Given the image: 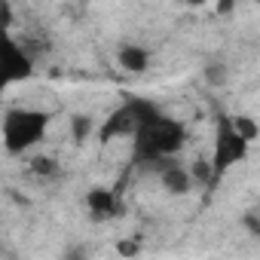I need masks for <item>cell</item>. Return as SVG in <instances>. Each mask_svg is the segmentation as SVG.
<instances>
[{
	"label": "cell",
	"mask_w": 260,
	"mask_h": 260,
	"mask_svg": "<svg viewBox=\"0 0 260 260\" xmlns=\"http://www.w3.org/2000/svg\"><path fill=\"white\" fill-rule=\"evenodd\" d=\"M86 205H89V211H92L95 220H110V217H119L122 214L119 193L116 190H107V187H95L86 196Z\"/></svg>",
	"instance_id": "cell-6"
},
{
	"label": "cell",
	"mask_w": 260,
	"mask_h": 260,
	"mask_svg": "<svg viewBox=\"0 0 260 260\" xmlns=\"http://www.w3.org/2000/svg\"><path fill=\"white\" fill-rule=\"evenodd\" d=\"M159 178H162V187H169V193H187L190 184H193L190 172H187L184 166L172 162V156L159 162Z\"/></svg>",
	"instance_id": "cell-7"
},
{
	"label": "cell",
	"mask_w": 260,
	"mask_h": 260,
	"mask_svg": "<svg viewBox=\"0 0 260 260\" xmlns=\"http://www.w3.org/2000/svg\"><path fill=\"white\" fill-rule=\"evenodd\" d=\"M187 4H193V7H199V4H205V0H187Z\"/></svg>",
	"instance_id": "cell-14"
},
{
	"label": "cell",
	"mask_w": 260,
	"mask_h": 260,
	"mask_svg": "<svg viewBox=\"0 0 260 260\" xmlns=\"http://www.w3.org/2000/svg\"><path fill=\"white\" fill-rule=\"evenodd\" d=\"M233 7H236V0H220V4H217V13H220V16H226Z\"/></svg>",
	"instance_id": "cell-12"
},
{
	"label": "cell",
	"mask_w": 260,
	"mask_h": 260,
	"mask_svg": "<svg viewBox=\"0 0 260 260\" xmlns=\"http://www.w3.org/2000/svg\"><path fill=\"white\" fill-rule=\"evenodd\" d=\"M187 144L181 119L159 110V104L138 98V125L132 132V166H153L175 156Z\"/></svg>",
	"instance_id": "cell-1"
},
{
	"label": "cell",
	"mask_w": 260,
	"mask_h": 260,
	"mask_svg": "<svg viewBox=\"0 0 260 260\" xmlns=\"http://www.w3.org/2000/svg\"><path fill=\"white\" fill-rule=\"evenodd\" d=\"M34 74V61L10 34V7L0 0V95L13 83H25Z\"/></svg>",
	"instance_id": "cell-3"
},
{
	"label": "cell",
	"mask_w": 260,
	"mask_h": 260,
	"mask_svg": "<svg viewBox=\"0 0 260 260\" xmlns=\"http://www.w3.org/2000/svg\"><path fill=\"white\" fill-rule=\"evenodd\" d=\"M233 125H236V132H239L248 144L257 138V122H254V119H248V116H233Z\"/></svg>",
	"instance_id": "cell-10"
},
{
	"label": "cell",
	"mask_w": 260,
	"mask_h": 260,
	"mask_svg": "<svg viewBox=\"0 0 260 260\" xmlns=\"http://www.w3.org/2000/svg\"><path fill=\"white\" fill-rule=\"evenodd\" d=\"M135 125H138V98H125V104L116 107V110L104 119V125L98 128V141L107 144V141H113V138L132 135Z\"/></svg>",
	"instance_id": "cell-5"
},
{
	"label": "cell",
	"mask_w": 260,
	"mask_h": 260,
	"mask_svg": "<svg viewBox=\"0 0 260 260\" xmlns=\"http://www.w3.org/2000/svg\"><path fill=\"white\" fill-rule=\"evenodd\" d=\"M89 128H92V122H89V116H74V138L77 141H86L89 138Z\"/></svg>",
	"instance_id": "cell-11"
},
{
	"label": "cell",
	"mask_w": 260,
	"mask_h": 260,
	"mask_svg": "<svg viewBox=\"0 0 260 260\" xmlns=\"http://www.w3.org/2000/svg\"><path fill=\"white\" fill-rule=\"evenodd\" d=\"M248 141L236 132V125H233V116H226V113H217V132H214V153H211V162H208V169H211V178H208V187H214V184H220V178L233 169V166H239L245 156H248Z\"/></svg>",
	"instance_id": "cell-4"
},
{
	"label": "cell",
	"mask_w": 260,
	"mask_h": 260,
	"mask_svg": "<svg viewBox=\"0 0 260 260\" xmlns=\"http://www.w3.org/2000/svg\"><path fill=\"white\" fill-rule=\"evenodd\" d=\"M31 172L40 175V178H52V175H58V166H55V159H49V156H34V159H31Z\"/></svg>",
	"instance_id": "cell-9"
},
{
	"label": "cell",
	"mask_w": 260,
	"mask_h": 260,
	"mask_svg": "<svg viewBox=\"0 0 260 260\" xmlns=\"http://www.w3.org/2000/svg\"><path fill=\"white\" fill-rule=\"evenodd\" d=\"M46 125H49V113L43 110H10L4 116V147L7 153L19 156V153H28L34 144L43 141L46 135Z\"/></svg>",
	"instance_id": "cell-2"
},
{
	"label": "cell",
	"mask_w": 260,
	"mask_h": 260,
	"mask_svg": "<svg viewBox=\"0 0 260 260\" xmlns=\"http://www.w3.org/2000/svg\"><path fill=\"white\" fill-rule=\"evenodd\" d=\"M119 251H122V254H135V251H138V245H119Z\"/></svg>",
	"instance_id": "cell-13"
},
{
	"label": "cell",
	"mask_w": 260,
	"mask_h": 260,
	"mask_svg": "<svg viewBox=\"0 0 260 260\" xmlns=\"http://www.w3.org/2000/svg\"><path fill=\"white\" fill-rule=\"evenodd\" d=\"M116 61H119V68L128 71V74H144L147 64H150V55H147V49H141L138 43H125V46H119Z\"/></svg>",
	"instance_id": "cell-8"
}]
</instances>
